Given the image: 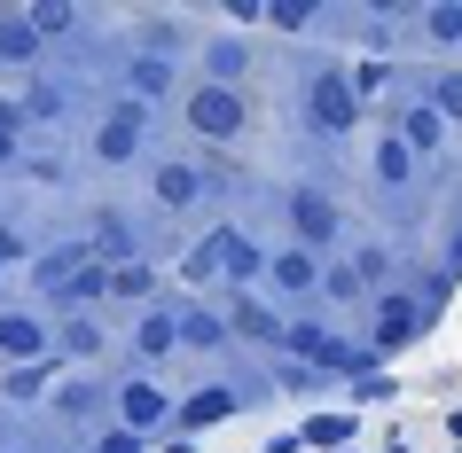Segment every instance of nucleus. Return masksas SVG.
Here are the masks:
<instances>
[{
	"label": "nucleus",
	"mask_w": 462,
	"mask_h": 453,
	"mask_svg": "<svg viewBox=\"0 0 462 453\" xmlns=\"http://www.w3.org/2000/svg\"><path fill=\"white\" fill-rule=\"evenodd\" d=\"M227 406H236V399H227V391H204V399H189V422H219Z\"/></svg>",
	"instance_id": "ddd939ff"
},
{
	"label": "nucleus",
	"mask_w": 462,
	"mask_h": 453,
	"mask_svg": "<svg viewBox=\"0 0 462 453\" xmlns=\"http://www.w3.org/2000/svg\"><path fill=\"white\" fill-rule=\"evenodd\" d=\"M134 133H142V102H118V118L102 125V157H134Z\"/></svg>",
	"instance_id": "7ed1b4c3"
},
{
	"label": "nucleus",
	"mask_w": 462,
	"mask_h": 453,
	"mask_svg": "<svg viewBox=\"0 0 462 453\" xmlns=\"http://www.w3.org/2000/svg\"><path fill=\"white\" fill-rule=\"evenodd\" d=\"M196 188H204V172H196V165H165V172H157V204H172V212L196 204Z\"/></svg>",
	"instance_id": "39448f33"
},
{
	"label": "nucleus",
	"mask_w": 462,
	"mask_h": 453,
	"mask_svg": "<svg viewBox=\"0 0 462 453\" xmlns=\"http://www.w3.org/2000/svg\"><path fill=\"white\" fill-rule=\"evenodd\" d=\"M274 282H282V289H306V282H314V258H306V250H282V258H274Z\"/></svg>",
	"instance_id": "1a4fd4ad"
},
{
	"label": "nucleus",
	"mask_w": 462,
	"mask_h": 453,
	"mask_svg": "<svg viewBox=\"0 0 462 453\" xmlns=\"http://www.w3.org/2000/svg\"><path fill=\"white\" fill-rule=\"evenodd\" d=\"M172 344H180V321H172V313H149L142 321V352H172Z\"/></svg>",
	"instance_id": "6e6552de"
},
{
	"label": "nucleus",
	"mask_w": 462,
	"mask_h": 453,
	"mask_svg": "<svg viewBox=\"0 0 462 453\" xmlns=\"http://www.w3.org/2000/svg\"><path fill=\"white\" fill-rule=\"evenodd\" d=\"M236 71H244V48L219 40V48H212V86H236Z\"/></svg>",
	"instance_id": "9b49d317"
},
{
	"label": "nucleus",
	"mask_w": 462,
	"mask_h": 453,
	"mask_svg": "<svg viewBox=\"0 0 462 453\" xmlns=\"http://www.w3.org/2000/svg\"><path fill=\"white\" fill-rule=\"evenodd\" d=\"M291 219H298V235H306V242H329V235H337V212H329L321 195H298Z\"/></svg>",
	"instance_id": "20e7f679"
},
{
	"label": "nucleus",
	"mask_w": 462,
	"mask_h": 453,
	"mask_svg": "<svg viewBox=\"0 0 462 453\" xmlns=\"http://www.w3.org/2000/svg\"><path fill=\"white\" fill-rule=\"evenodd\" d=\"M157 414H165V399H157L149 383H134V391H125V422H157Z\"/></svg>",
	"instance_id": "9d476101"
},
{
	"label": "nucleus",
	"mask_w": 462,
	"mask_h": 453,
	"mask_svg": "<svg viewBox=\"0 0 462 453\" xmlns=\"http://www.w3.org/2000/svg\"><path fill=\"white\" fill-rule=\"evenodd\" d=\"M40 55V32H32V16H8L0 24V63H32Z\"/></svg>",
	"instance_id": "0eeeda50"
},
{
	"label": "nucleus",
	"mask_w": 462,
	"mask_h": 453,
	"mask_svg": "<svg viewBox=\"0 0 462 453\" xmlns=\"http://www.w3.org/2000/svg\"><path fill=\"white\" fill-rule=\"evenodd\" d=\"M102 453H142V446H134V438H110V446H102Z\"/></svg>",
	"instance_id": "aec40b11"
},
{
	"label": "nucleus",
	"mask_w": 462,
	"mask_h": 453,
	"mask_svg": "<svg viewBox=\"0 0 462 453\" xmlns=\"http://www.w3.org/2000/svg\"><path fill=\"white\" fill-rule=\"evenodd\" d=\"M40 344H48V336H40V321H24V313H8V321H0V352H8V359H32Z\"/></svg>",
	"instance_id": "423d86ee"
},
{
	"label": "nucleus",
	"mask_w": 462,
	"mask_h": 453,
	"mask_svg": "<svg viewBox=\"0 0 462 453\" xmlns=\"http://www.w3.org/2000/svg\"><path fill=\"white\" fill-rule=\"evenodd\" d=\"M439 110H462V78H447V86H439Z\"/></svg>",
	"instance_id": "6ab92c4d"
},
{
	"label": "nucleus",
	"mask_w": 462,
	"mask_h": 453,
	"mask_svg": "<svg viewBox=\"0 0 462 453\" xmlns=\"http://www.w3.org/2000/svg\"><path fill=\"white\" fill-rule=\"evenodd\" d=\"M180 336H189V344H212L219 321H212V313H189V321H180Z\"/></svg>",
	"instance_id": "dca6fc26"
},
{
	"label": "nucleus",
	"mask_w": 462,
	"mask_h": 453,
	"mask_svg": "<svg viewBox=\"0 0 462 453\" xmlns=\"http://www.w3.org/2000/svg\"><path fill=\"white\" fill-rule=\"evenodd\" d=\"M439 141V118H431V110H415V118H408V149H431Z\"/></svg>",
	"instance_id": "2eb2a0df"
},
{
	"label": "nucleus",
	"mask_w": 462,
	"mask_h": 453,
	"mask_svg": "<svg viewBox=\"0 0 462 453\" xmlns=\"http://www.w3.org/2000/svg\"><path fill=\"white\" fill-rule=\"evenodd\" d=\"M189 125H196V133H212V141L244 133V95H236V86H196V95H189Z\"/></svg>",
	"instance_id": "f257e3e1"
},
{
	"label": "nucleus",
	"mask_w": 462,
	"mask_h": 453,
	"mask_svg": "<svg viewBox=\"0 0 462 453\" xmlns=\"http://www.w3.org/2000/svg\"><path fill=\"white\" fill-rule=\"evenodd\" d=\"M431 32L439 40H462V8H431Z\"/></svg>",
	"instance_id": "a211bd4d"
},
{
	"label": "nucleus",
	"mask_w": 462,
	"mask_h": 453,
	"mask_svg": "<svg viewBox=\"0 0 462 453\" xmlns=\"http://www.w3.org/2000/svg\"><path fill=\"white\" fill-rule=\"evenodd\" d=\"M408 336V297H384V344H400Z\"/></svg>",
	"instance_id": "4468645a"
},
{
	"label": "nucleus",
	"mask_w": 462,
	"mask_h": 453,
	"mask_svg": "<svg viewBox=\"0 0 462 453\" xmlns=\"http://www.w3.org/2000/svg\"><path fill=\"white\" fill-rule=\"evenodd\" d=\"M353 110H361V95H353V78H345V71L314 78V125H329V133H345V125H353Z\"/></svg>",
	"instance_id": "f03ea898"
},
{
	"label": "nucleus",
	"mask_w": 462,
	"mask_h": 453,
	"mask_svg": "<svg viewBox=\"0 0 462 453\" xmlns=\"http://www.w3.org/2000/svg\"><path fill=\"white\" fill-rule=\"evenodd\" d=\"M165 78H172V71H165V63H157V55H149L142 71H134V86H142V95H157V86H165Z\"/></svg>",
	"instance_id": "f3484780"
},
{
	"label": "nucleus",
	"mask_w": 462,
	"mask_h": 453,
	"mask_svg": "<svg viewBox=\"0 0 462 453\" xmlns=\"http://www.w3.org/2000/svg\"><path fill=\"white\" fill-rule=\"evenodd\" d=\"M376 172H384V180H408V141H384V149H376Z\"/></svg>",
	"instance_id": "f8f14e48"
}]
</instances>
